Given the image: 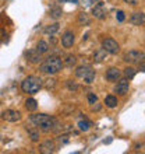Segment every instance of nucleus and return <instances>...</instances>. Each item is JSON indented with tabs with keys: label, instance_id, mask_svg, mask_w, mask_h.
<instances>
[{
	"label": "nucleus",
	"instance_id": "393cba45",
	"mask_svg": "<svg viewBox=\"0 0 145 154\" xmlns=\"http://www.w3.org/2000/svg\"><path fill=\"white\" fill-rule=\"evenodd\" d=\"M78 128H80L81 132H88L91 129V123L87 119H80L78 121Z\"/></svg>",
	"mask_w": 145,
	"mask_h": 154
},
{
	"label": "nucleus",
	"instance_id": "423d86ee",
	"mask_svg": "<svg viewBox=\"0 0 145 154\" xmlns=\"http://www.w3.org/2000/svg\"><path fill=\"white\" fill-rule=\"evenodd\" d=\"M21 115L20 111H16V109H6L1 112V119L6 122H10V123H16V122L21 121Z\"/></svg>",
	"mask_w": 145,
	"mask_h": 154
},
{
	"label": "nucleus",
	"instance_id": "c756f323",
	"mask_svg": "<svg viewBox=\"0 0 145 154\" xmlns=\"http://www.w3.org/2000/svg\"><path fill=\"white\" fill-rule=\"evenodd\" d=\"M93 0H77V4H84V6H91Z\"/></svg>",
	"mask_w": 145,
	"mask_h": 154
},
{
	"label": "nucleus",
	"instance_id": "412c9836",
	"mask_svg": "<svg viewBox=\"0 0 145 154\" xmlns=\"http://www.w3.org/2000/svg\"><path fill=\"white\" fill-rule=\"evenodd\" d=\"M105 104H106L108 108H116L117 104H119V101H117V98L114 97V95H106Z\"/></svg>",
	"mask_w": 145,
	"mask_h": 154
},
{
	"label": "nucleus",
	"instance_id": "a211bd4d",
	"mask_svg": "<svg viewBox=\"0 0 145 154\" xmlns=\"http://www.w3.org/2000/svg\"><path fill=\"white\" fill-rule=\"evenodd\" d=\"M77 21H78V24L80 25H89L91 24V18H89V16L85 11H81L80 14H78Z\"/></svg>",
	"mask_w": 145,
	"mask_h": 154
},
{
	"label": "nucleus",
	"instance_id": "2eb2a0df",
	"mask_svg": "<svg viewBox=\"0 0 145 154\" xmlns=\"http://www.w3.org/2000/svg\"><path fill=\"white\" fill-rule=\"evenodd\" d=\"M49 16L52 17L53 20H59L63 16V10H61V7L59 4H53L50 7V10H49Z\"/></svg>",
	"mask_w": 145,
	"mask_h": 154
},
{
	"label": "nucleus",
	"instance_id": "39448f33",
	"mask_svg": "<svg viewBox=\"0 0 145 154\" xmlns=\"http://www.w3.org/2000/svg\"><path fill=\"white\" fill-rule=\"evenodd\" d=\"M144 59H145V53L141 52V51H129L123 56V60L127 62V63H131V65H140Z\"/></svg>",
	"mask_w": 145,
	"mask_h": 154
},
{
	"label": "nucleus",
	"instance_id": "4468645a",
	"mask_svg": "<svg viewBox=\"0 0 145 154\" xmlns=\"http://www.w3.org/2000/svg\"><path fill=\"white\" fill-rule=\"evenodd\" d=\"M130 23L133 25H144L145 24V14L141 11L133 13L130 17Z\"/></svg>",
	"mask_w": 145,
	"mask_h": 154
},
{
	"label": "nucleus",
	"instance_id": "f3484780",
	"mask_svg": "<svg viewBox=\"0 0 145 154\" xmlns=\"http://www.w3.org/2000/svg\"><path fill=\"white\" fill-rule=\"evenodd\" d=\"M27 132H28L29 139H31L32 142H39L40 133H39V129H38V128H28V126H27Z\"/></svg>",
	"mask_w": 145,
	"mask_h": 154
},
{
	"label": "nucleus",
	"instance_id": "ddd939ff",
	"mask_svg": "<svg viewBox=\"0 0 145 154\" xmlns=\"http://www.w3.org/2000/svg\"><path fill=\"white\" fill-rule=\"evenodd\" d=\"M121 77V70L117 67H110L106 72V80L108 81H119V79Z\"/></svg>",
	"mask_w": 145,
	"mask_h": 154
},
{
	"label": "nucleus",
	"instance_id": "f8f14e48",
	"mask_svg": "<svg viewBox=\"0 0 145 154\" xmlns=\"http://www.w3.org/2000/svg\"><path fill=\"white\" fill-rule=\"evenodd\" d=\"M75 42V38H74V32L72 31H66L61 37V45L63 48H71Z\"/></svg>",
	"mask_w": 145,
	"mask_h": 154
},
{
	"label": "nucleus",
	"instance_id": "bb28decb",
	"mask_svg": "<svg viewBox=\"0 0 145 154\" xmlns=\"http://www.w3.org/2000/svg\"><path fill=\"white\" fill-rule=\"evenodd\" d=\"M66 85H67V88H69L70 91H72V93L78 90V85H77L75 83H74V81H71V80H69V81H67V83H66Z\"/></svg>",
	"mask_w": 145,
	"mask_h": 154
},
{
	"label": "nucleus",
	"instance_id": "4be33fe9",
	"mask_svg": "<svg viewBox=\"0 0 145 154\" xmlns=\"http://www.w3.org/2000/svg\"><path fill=\"white\" fill-rule=\"evenodd\" d=\"M63 65L67 66V67H72V66L77 65V56L75 55H67L64 59V62H63Z\"/></svg>",
	"mask_w": 145,
	"mask_h": 154
},
{
	"label": "nucleus",
	"instance_id": "6e6552de",
	"mask_svg": "<svg viewBox=\"0 0 145 154\" xmlns=\"http://www.w3.org/2000/svg\"><path fill=\"white\" fill-rule=\"evenodd\" d=\"M56 151V143H55V140H50V139H48V140H45V142H42L39 144V153L42 154H52Z\"/></svg>",
	"mask_w": 145,
	"mask_h": 154
},
{
	"label": "nucleus",
	"instance_id": "dca6fc26",
	"mask_svg": "<svg viewBox=\"0 0 145 154\" xmlns=\"http://www.w3.org/2000/svg\"><path fill=\"white\" fill-rule=\"evenodd\" d=\"M106 51L103 48H99L95 51V53H93V62H96V63H101V62H103L106 59Z\"/></svg>",
	"mask_w": 145,
	"mask_h": 154
},
{
	"label": "nucleus",
	"instance_id": "a878e982",
	"mask_svg": "<svg viewBox=\"0 0 145 154\" xmlns=\"http://www.w3.org/2000/svg\"><path fill=\"white\" fill-rule=\"evenodd\" d=\"M69 140H70V136L69 134H61V136H59L57 137V142H59V144H67L69 143Z\"/></svg>",
	"mask_w": 145,
	"mask_h": 154
},
{
	"label": "nucleus",
	"instance_id": "473e14b6",
	"mask_svg": "<svg viewBox=\"0 0 145 154\" xmlns=\"http://www.w3.org/2000/svg\"><path fill=\"white\" fill-rule=\"evenodd\" d=\"M57 2H59V3H77V0H57Z\"/></svg>",
	"mask_w": 145,
	"mask_h": 154
},
{
	"label": "nucleus",
	"instance_id": "7c9ffc66",
	"mask_svg": "<svg viewBox=\"0 0 145 154\" xmlns=\"http://www.w3.org/2000/svg\"><path fill=\"white\" fill-rule=\"evenodd\" d=\"M123 2L127 4H131V6H137L138 4V0H123Z\"/></svg>",
	"mask_w": 145,
	"mask_h": 154
},
{
	"label": "nucleus",
	"instance_id": "b1692460",
	"mask_svg": "<svg viewBox=\"0 0 145 154\" xmlns=\"http://www.w3.org/2000/svg\"><path fill=\"white\" fill-rule=\"evenodd\" d=\"M36 51L40 53H46L49 51V44L46 41H39V42L36 44Z\"/></svg>",
	"mask_w": 145,
	"mask_h": 154
},
{
	"label": "nucleus",
	"instance_id": "9d476101",
	"mask_svg": "<svg viewBox=\"0 0 145 154\" xmlns=\"http://www.w3.org/2000/svg\"><path fill=\"white\" fill-rule=\"evenodd\" d=\"M130 90V80L129 79H119V83H117L116 88H114V91H116L119 95H126V94L129 93Z\"/></svg>",
	"mask_w": 145,
	"mask_h": 154
},
{
	"label": "nucleus",
	"instance_id": "c85d7f7f",
	"mask_svg": "<svg viewBox=\"0 0 145 154\" xmlns=\"http://www.w3.org/2000/svg\"><path fill=\"white\" fill-rule=\"evenodd\" d=\"M116 18H117V21H119V23H123V21L126 20L124 13H123V11H117V14H116Z\"/></svg>",
	"mask_w": 145,
	"mask_h": 154
},
{
	"label": "nucleus",
	"instance_id": "cd10ccee",
	"mask_svg": "<svg viewBox=\"0 0 145 154\" xmlns=\"http://www.w3.org/2000/svg\"><path fill=\"white\" fill-rule=\"evenodd\" d=\"M96 101H98V97H96V95H95L93 93H89L88 94V104H89V105L96 104Z\"/></svg>",
	"mask_w": 145,
	"mask_h": 154
},
{
	"label": "nucleus",
	"instance_id": "aec40b11",
	"mask_svg": "<svg viewBox=\"0 0 145 154\" xmlns=\"http://www.w3.org/2000/svg\"><path fill=\"white\" fill-rule=\"evenodd\" d=\"M123 74H124L126 79H129V80H133L135 74H137V70L134 69L133 66H127L124 70H123Z\"/></svg>",
	"mask_w": 145,
	"mask_h": 154
},
{
	"label": "nucleus",
	"instance_id": "f03ea898",
	"mask_svg": "<svg viewBox=\"0 0 145 154\" xmlns=\"http://www.w3.org/2000/svg\"><path fill=\"white\" fill-rule=\"evenodd\" d=\"M64 65H63V60H61L60 56L57 55H52V56L46 57L39 66V70L42 73L48 74V76H55V74L60 73L63 70Z\"/></svg>",
	"mask_w": 145,
	"mask_h": 154
},
{
	"label": "nucleus",
	"instance_id": "72a5a7b5",
	"mask_svg": "<svg viewBox=\"0 0 145 154\" xmlns=\"http://www.w3.org/2000/svg\"><path fill=\"white\" fill-rule=\"evenodd\" d=\"M101 109V105L98 104V105H92V111H99Z\"/></svg>",
	"mask_w": 145,
	"mask_h": 154
},
{
	"label": "nucleus",
	"instance_id": "5701e85b",
	"mask_svg": "<svg viewBox=\"0 0 145 154\" xmlns=\"http://www.w3.org/2000/svg\"><path fill=\"white\" fill-rule=\"evenodd\" d=\"M59 29H60V25L57 24V23H55V24L48 25V27L45 28V34H48V35H55Z\"/></svg>",
	"mask_w": 145,
	"mask_h": 154
},
{
	"label": "nucleus",
	"instance_id": "f257e3e1",
	"mask_svg": "<svg viewBox=\"0 0 145 154\" xmlns=\"http://www.w3.org/2000/svg\"><path fill=\"white\" fill-rule=\"evenodd\" d=\"M29 122L32 123L35 128L42 130L43 133L49 132H55L59 128V122L55 116L48 114H34L29 116Z\"/></svg>",
	"mask_w": 145,
	"mask_h": 154
},
{
	"label": "nucleus",
	"instance_id": "2f4dec72",
	"mask_svg": "<svg viewBox=\"0 0 145 154\" xmlns=\"http://www.w3.org/2000/svg\"><path fill=\"white\" fill-rule=\"evenodd\" d=\"M140 72H142V73H145V60H142L141 63H140Z\"/></svg>",
	"mask_w": 145,
	"mask_h": 154
},
{
	"label": "nucleus",
	"instance_id": "1a4fd4ad",
	"mask_svg": "<svg viewBox=\"0 0 145 154\" xmlns=\"http://www.w3.org/2000/svg\"><path fill=\"white\" fill-rule=\"evenodd\" d=\"M25 59L29 62V63H40L42 62V53L38 52L36 49H28L27 52H25Z\"/></svg>",
	"mask_w": 145,
	"mask_h": 154
},
{
	"label": "nucleus",
	"instance_id": "9b49d317",
	"mask_svg": "<svg viewBox=\"0 0 145 154\" xmlns=\"http://www.w3.org/2000/svg\"><path fill=\"white\" fill-rule=\"evenodd\" d=\"M92 16L95 17V18H98V20H103V18H106V16H108V10L105 8V4L99 2L96 6H93L92 7Z\"/></svg>",
	"mask_w": 145,
	"mask_h": 154
},
{
	"label": "nucleus",
	"instance_id": "20e7f679",
	"mask_svg": "<svg viewBox=\"0 0 145 154\" xmlns=\"http://www.w3.org/2000/svg\"><path fill=\"white\" fill-rule=\"evenodd\" d=\"M75 76L78 79H82L87 84H92L93 81H95V70L88 65L78 66L75 69Z\"/></svg>",
	"mask_w": 145,
	"mask_h": 154
},
{
	"label": "nucleus",
	"instance_id": "7ed1b4c3",
	"mask_svg": "<svg viewBox=\"0 0 145 154\" xmlns=\"http://www.w3.org/2000/svg\"><path fill=\"white\" fill-rule=\"evenodd\" d=\"M43 81L38 76H28L21 81V90L27 94H36L42 88Z\"/></svg>",
	"mask_w": 145,
	"mask_h": 154
},
{
	"label": "nucleus",
	"instance_id": "6ab92c4d",
	"mask_svg": "<svg viewBox=\"0 0 145 154\" xmlns=\"http://www.w3.org/2000/svg\"><path fill=\"white\" fill-rule=\"evenodd\" d=\"M25 108L29 111V112H35L38 109V102H36L35 98H28L25 101Z\"/></svg>",
	"mask_w": 145,
	"mask_h": 154
},
{
	"label": "nucleus",
	"instance_id": "0eeeda50",
	"mask_svg": "<svg viewBox=\"0 0 145 154\" xmlns=\"http://www.w3.org/2000/svg\"><path fill=\"white\" fill-rule=\"evenodd\" d=\"M102 48L105 49L108 53H110V55H116V53H119V51H120L119 44H117L113 38H105V39L102 41Z\"/></svg>",
	"mask_w": 145,
	"mask_h": 154
}]
</instances>
